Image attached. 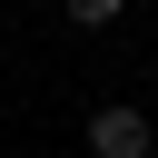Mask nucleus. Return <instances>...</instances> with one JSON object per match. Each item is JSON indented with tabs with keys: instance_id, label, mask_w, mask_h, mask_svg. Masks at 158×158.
Segmentation results:
<instances>
[{
	"instance_id": "nucleus-1",
	"label": "nucleus",
	"mask_w": 158,
	"mask_h": 158,
	"mask_svg": "<svg viewBox=\"0 0 158 158\" xmlns=\"http://www.w3.org/2000/svg\"><path fill=\"white\" fill-rule=\"evenodd\" d=\"M148 118L138 109H89V158H148Z\"/></svg>"
},
{
	"instance_id": "nucleus-2",
	"label": "nucleus",
	"mask_w": 158,
	"mask_h": 158,
	"mask_svg": "<svg viewBox=\"0 0 158 158\" xmlns=\"http://www.w3.org/2000/svg\"><path fill=\"white\" fill-rule=\"evenodd\" d=\"M59 10H69V20H79V30H109V20H118V10H128V0H59Z\"/></svg>"
}]
</instances>
